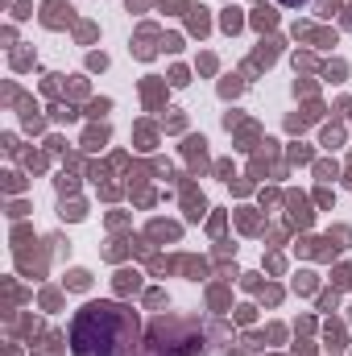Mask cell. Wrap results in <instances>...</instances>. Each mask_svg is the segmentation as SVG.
I'll use <instances>...</instances> for the list:
<instances>
[{
	"label": "cell",
	"mask_w": 352,
	"mask_h": 356,
	"mask_svg": "<svg viewBox=\"0 0 352 356\" xmlns=\"http://www.w3.org/2000/svg\"><path fill=\"white\" fill-rule=\"evenodd\" d=\"M282 8H303V4H311V0H278Z\"/></svg>",
	"instance_id": "cell-2"
},
{
	"label": "cell",
	"mask_w": 352,
	"mask_h": 356,
	"mask_svg": "<svg viewBox=\"0 0 352 356\" xmlns=\"http://www.w3.org/2000/svg\"><path fill=\"white\" fill-rule=\"evenodd\" d=\"M137 340V315L120 302H91L71 327L75 356H129Z\"/></svg>",
	"instance_id": "cell-1"
}]
</instances>
